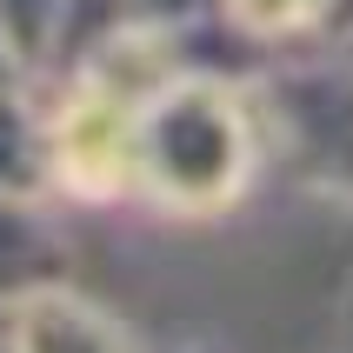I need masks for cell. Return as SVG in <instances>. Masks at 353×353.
Returning a JSON list of instances; mask_svg holds the SVG:
<instances>
[{
	"label": "cell",
	"mask_w": 353,
	"mask_h": 353,
	"mask_svg": "<svg viewBox=\"0 0 353 353\" xmlns=\"http://www.w3.org/2000/svg\"><path fill=\"white\" fill-rule=\"evenodd\" d=\"M54 167L74 194H114L140 167V107L107 80H87L54 120Z\"/></svg>",
	"instance_id": "cell-1"
},
{
	"label": "cell",
	"mask_w": 353,
	"mask_h": 353,
	"mask_svg": "<svg viewBox=\"0 0 353 353\" xmlns=\"http://www.w3.org/2000/svg\"><path fill=\"white\" fill-rule=\"evenodd\" d=\"M320 14V0H234V20L260 27V34H287V27H307Z\"/></svg>",
	"instance_id": "cell-2"
}]
</instances>
